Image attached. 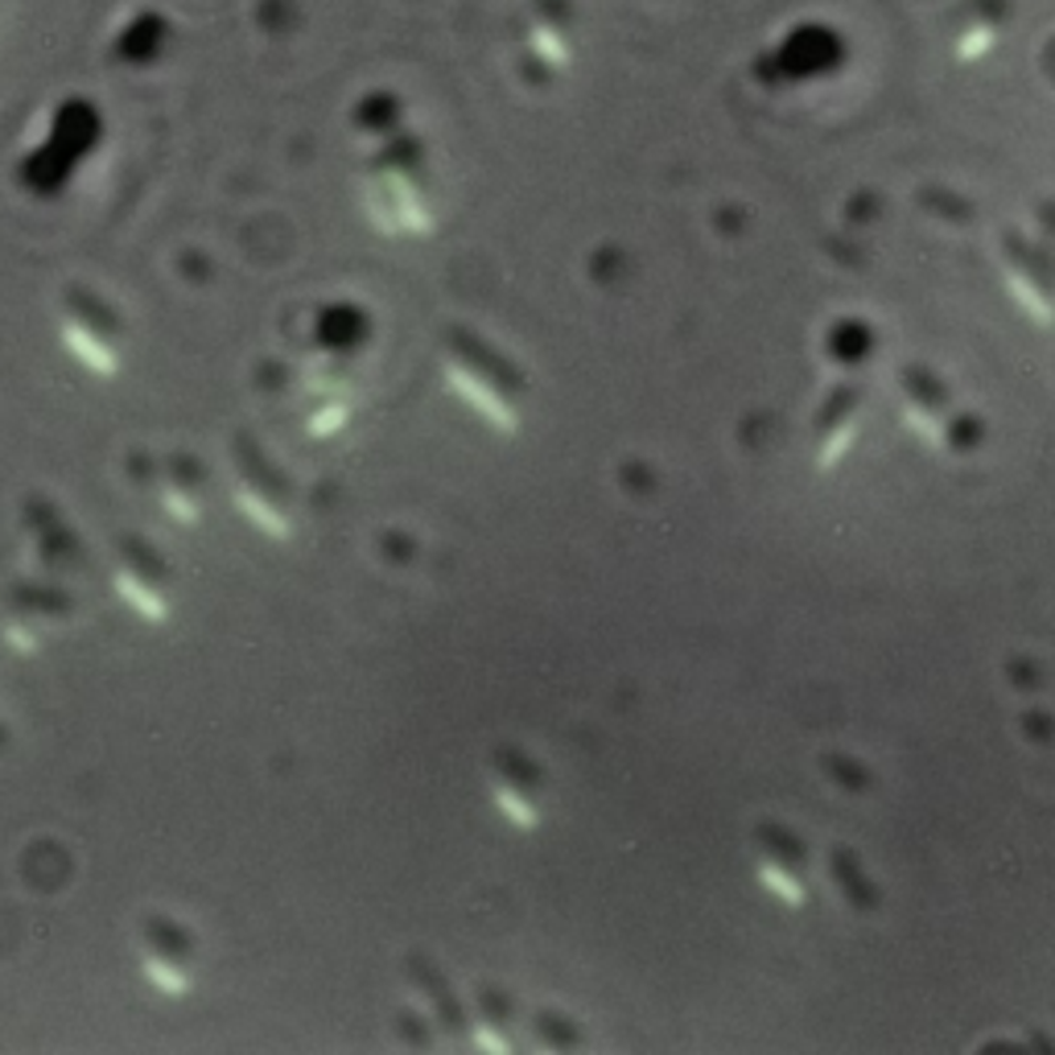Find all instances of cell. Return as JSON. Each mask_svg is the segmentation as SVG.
<instances>
[{
  "label": "cell",
  "instance_id": "obj_6",
  "mask_svg": "<svg viewBox=\"0 0 1055 1055\" xmlns=\"http://www.w3.org/2000/svg\"><path fill=\"white\" fill-rule=\"evenodd\" d=\"M829 438H820V445H817V457H820V466H829L841 450H846V441H850V429L846 426H853V417H858V392L853 388H841L837 392V400L829 405Z\"/></svg>",
  "mask_w": 1055,
  "mask_h": 1055
},
{
  "label": "cell",
  "instance_id": "obj_3",
  "mask_svg": "<svg viewBox=\"0 0 1055 1055\" xmlns=\"http://www.w3.org/2000/svg\"><path fill=\"white\" fill-rule=\"evenodd\" d=\"M491 792L495 804L504 808L520 829H536L540 804H545V772L528 751L520 746H499L491 755Z\"/></svg>",
  "mask_w": 1055,
  "mask_h": 1055
},
{
  "label": "cell",
  "instance_id": "obj_2",
  "mask_svg": "<svg viewBox=\"0 0 1055 1055\" xmlns=\"http://www.w3.org/2000/svg\"><path fill=\"white\" fill-rule=\"evenodd\" d=\"M236 483L239 504L252 512V520L268 532L284 536L293 524V483L256 441L239 438L236 445Z\"/></svg>",
  "mask_w": 1055,
  "mask_h": 1055
},
{
  "label": "cell",
  "instance_id": "obj_1",
  "mask_svg": "<svg viewBox=\"0 0 1055 1055\" xmlns=\"http://www.w3.org/2000/svg\"><path fill=\"white\" fill-rule=\"evenodd\" d=\"M445 372L454 379V388L471 400L478 412H487L499 429L520 426L524 405V376L495 355L487 343H478L474 334H454L445 347Z\"/></svg>",
  "mask_w": 1055,
  "mask_h": 1055
},
{
  "label": "cell",
  "instance_id": "obj_4",
  "mask_svg": "<svg viewBox=\"0 0 1055 1055\" xmlns=\"http://www.w3.org/2000/svg\"><path fill=\"white\" fill-rule=\"evenodd\" d=\"M758 874L772 886L779 898L800 903L804 898V850L796 846V837H788L784 829L767 825L758 833Z\"/></svg>",
  "mask_w": 1055,
  "mask_h": 1055
},
{
  "label": "cell",
  "instance_id": "obj_5",
  "mask_svg": "<svg viewBox=\"0 0 1055 1055\" xmlns=\"http://www.w3.org/2000/svg\"><path fill=\"white\" fill-rule=\"evenodd\" d=\"M903 405H907V417H912L919 429L940 426L948 417V392L924 367H907V372H903Z\"/></svg>",
  "mask_w": 1055,
  "mask_h": 1055
}]
</instances>
